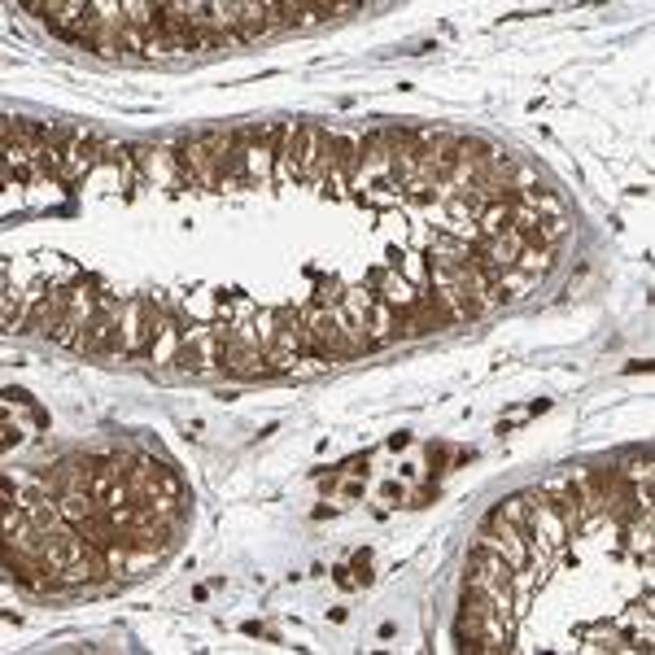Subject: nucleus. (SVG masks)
<instances>
[{
	"instance_id": "1",
	"label": "nucleus",
	"mask_w": 655,
	"mask_h": 655,
	"mask_svg": "<svg viewBox=\"0 0 655 655\" xmlns=\"http://www.w3.org/2000/svg\"><path fill=\"white\" fill-rule=\"evenodd\" d=\"M232 153H236V136L227 132H202L193 141L175 149V166H180V180H188L193 188L202 193H218L227 188V166H232Z\"/></svg>"
},
{
	"instance_id": "2",
	"label": "nucleus",
	"mask_w": 655,
	"mask_h": 655,
	"mask_svg": "<svg viewBox=\"0 0 655 655\" xmlns=\"http://www.w3.org/2000/svg\"><path fill=\"white\" fill-rule=\"evenodd\" d=\"M324 157H328V132L319 123H285V141H280V153H276L285 180L319 184Z\"/></svg>"
},
{
	"instance_id": "3",
	"label": "nucleus",
	"mask_w": 655,
	"mask_h": 655,
	"mask_svg": "<svg viewBox=\"0 0 655 655\" xmlns=\"http://www.w3.org/2000/svg\"><path fill=\"white\" fill-rule=\"evenodd\" d=\"M18 9L27 13H40L49 31H58L62 40L71 44H92V31H96V13H92V0H22Z\"/></svg>"
},
{
	"instance_id": "4",
	"label": "nucleus",
	"mask_w": 655,
	"mask_h": 655,
	"mask_svg": "<svg viewBox=\"0 0 655 655\" xmlns=\"http://www.w3.org/2000/svg\"><path fill=\"white\" fill-rule=\"evenodd\" d=\"M223 371L236 376V380H258L267 376V350L258 346L254 328L249 324H236L223 341Z\"/></svg>"
},
{
	"instance_id": "5",
	"label": "nucleus",
	"mask_w": 655,
	"mask_h": 655,
	"mask_svg": "<svg viewBox=\"0 0 655 655\" xmlns=\"http://www.w3.org/2000/svg\"><path fill=\"white\" fill-rule=\"evenodd\" d=\"M153 324H157V297H132L119 310V355H149L153 341Z\"/></svg>"
},
{
	"instance_id": "6",
	"label": "nucleus",
	"mask_w": 655,
	"mask_h": 655,
	"mask_svg": "<svg viewBox=\"0 0 655 655\" xmlns=\"http://www.w3.org/2000/svg\"><path fill=\"white\" fill-rule=\"evenodd\" d=\"M218 328H188V337H184V346H180V355H175V367L180 371H211V367H223V350H218Z\"/></svg>"
},
{
	"instance_id": "7",
	"label": "nucleus",
	"mask_w": 655,
	"mask_h": 655,
	"mask_svg": "<svg viewBox=\"0 0 655 655\" xmlns=\"http://www.w3.org/2000/svg\"><path fill=\"white\" fill-rule=\"evenodd\" d=\"M79 355H119V310L114 306H96V315L88 319V328L74 341Z\"/></svg>"
},
{
	"instance_id": "8",
	"label": "nucleus",
	"mask_w": 655,
	"mask_h": 655,
	"mask_svg": "<svg viewBox=\"0 0 655 655\" xmlns=\"http://www.w3.org/2000/svg\"><path fill=\"white\" fill-rule=\"evenodd\" d=\"M393 315H398V337H429V332L450 328V324H446V315H441V306L433 301V293H420L416 301L398 306Z\"/></svg>"
},
{
	"instance_id": "9",
	"label": "nucleus",
	"mask_w": 655,
	"mask_h": 655,
	"mask_svg": "<svg viewBox=\"0 0 655 655\" xmlns=\"http://www.w3.org/2000/svg\"><path fill=\"white\" fill-rule=\"evenodd\" d=\"M96 293H88V289H71V297H66V315H62V324H58V332L49 337V341H58V346H71L74 350V341H79V332L88 328V319L96 315Z\"/></svg>"
},
{
	"instance_id": "10",
	"label": "nucleus",
	"mask_w": 655,
	"mask_h": 655,
	"mask_svg": "<svg viewBox=\"0 0 655 655\" xmlns=\"http://www.w3.org/2000/svg\"><path fill=\"white\" fill-rule=\"evenodd\" d=\"M92 132L83 127L79 136H74L71 145H62V162H58V184H79L96 162H101V153H96V145L88 141Z\"/></svg>"
},
{
	"instance_id": "11",
	"label": "nucleus",
	"mask_w": 655,
	"mask_h": 655,
	"mask_svg": "<svg viewBox=\"0 0 655 655\" xmlns=\"http://www.w3.org/2000/svg\"><path fill=\"white\" fill-rule=\"evenodd\" d=\"M180 346H184V332H180V324H175L166 310H157V324H153V341H149L145 359H153V367L175 364Z\"/></svg>"
},
{
	"instance_id": "12",
	"label": "nucleus",
	"mask_w": 655,
	"mask_h": 655,
	"mask_svg": "<svg viewBox=\"0 0 655 655\" xmlns=\"http://www.w3.org/2000/svg\"><path fill=\"white\" fill-rule=\"evenodd\" d=\"M280 27V4L276 0H263V4H240V44L245 40H258L267 31Z\"/></svg>"
},
{
	"instance_id": "13",
	"label": "nucleus",
	"mask_w": 655,
	"mask_h": 655,
	"mask_svg": "<svg viewBox=\"0 0 655 655\" xmlns=\"http://www.w3.org/2000/svg\"><path fill=\"white\" fill-rule=\"evenodd\" d=\"M367 337H371V350H380V346H389L393 337H398V315H393V306L389 301H371V315H367Z\"/></svg>"
},
{
	"instance_id": "14",
	"label": "nucleus",
	"mask_w": 655,
	"mask_h": 655,
	"mask_svg": "<svg viewBox=\"0 0 655 655\" xmlns=\"http://www.w3.org/2000/svg\"><path fill=\"white\" fill-rule=\"evenodd\" d=\"M371 285H376V297H380V301H389L393 310L420 297V289H411V285H407L402 276H393V272H376V276H371Z\"/></svg>"
},
{
	"instance_id": "15",
	"label": "nucleus",
	"mask_w": 655,
	"mask_h": 655,
	"mask_svg": "<svg viewBox=\"0 0 655 655\" xmlns=\"http://www.w3.org/2000/svg\"><path fill=\"white\" fill-rule=\"evenodd\" d=\"M551 267H555V249H546V245H524L520 258H515V272H524L533 280H542Z\"/></svg>"
},
{
	"instance_id": "16",
	"label": "nucleus",
	"mask_w": 655,
	"mask_h": 655,
	"mask_svg": "<svg viewBox=\"0 0 655 655\" xmlns=\"http://www.w3.org/2000/svg\"><path fill=\"white\" fill-rule=\"evenodd\" d=\"M364 206H376V211H389V206H398L402 202V188H393L389 180H376V184H367V188H359L355 193Z\"/></svg>"
},
{
	"instance_id": "17",
	"label": "nucleus",
	"mask_w": 655,
	"mask_h": 655,
	"mask_svg": "<svg viewBox=\"0 0 655 655\" xmlns=\"http://www.w3.org/2000/svg\"><path fill=\"white\" fill-rule=\"evenodd\" d=\"M96 153H101L105 166H119V171H127V175H132V166H136V153L127 145H119V141H96Z\"/></svg>"
},
{
	"instance_id": "18",
	"label": "nucleus",
	"mask_w": 655,
	"mask_h": 655,
	"mask_svg": "<svg viewBox=\"0 0 655 655\" xmlns=\"http://www.w3.org/2000/svg\"><path fill=\"white\" fill-rule=\"evenodd\" d=\"M402 272H407V280H416V289L429 293V263H424V254H402Z\"/></svg>"
},
{
	"instance_id": "19",
	"label": "nucleus",
	"mask_w": 655,
	"mask_h": 655,
	"mask_svg": "<svg viewBox=\"0 0 655 655\" xmlns=\"http://www.w3.org/2000/svg\"><path fill=\"white\" fill-rule=\"evenodd\" d=\"M367 569H371V560H367V551L364 555H359V560H355V582H371V573H367Z\"/></svg>"
}]
</instances>
